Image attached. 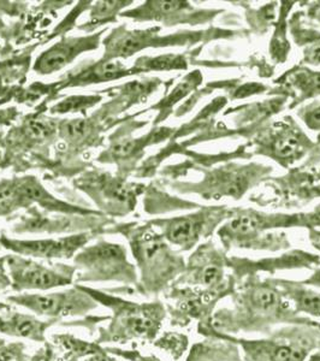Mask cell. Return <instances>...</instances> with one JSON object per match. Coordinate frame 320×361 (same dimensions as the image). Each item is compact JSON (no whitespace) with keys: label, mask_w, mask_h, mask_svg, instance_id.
<instances>
[{"label":"cell","mask_w":320,"mask_h":361,"mask_svg":"<svg viewBox=\"0 0 320 361\" xmlns=\"http://www.w3.org/2000/svg\"><path fill=\"white\" fill-rule=\"evenodd\" d=\"M85 361H118L115 357H112L110 353H107L106 349L101 348L97 353L92 354L87 357Z\"/></svg>","instance_id":"obj_29"},{"label":"cell","mask_w":320,"mask_h":361,"mask_svg":"<svg viewBox=\"0 0 320 361\" xmlns=\"http://www.w3.org/2000/svg\"><path fill=\"white\" fill-rule=\"evenodd\" d=\"M100 100H101V97H99V95H78V97L74 95V97H70L52 107V112H56V114L81 112L82 110L90 109L95 104H98Z\"/></svg>","instance_id":"obj_21"},{"label":"cell","mask_w":320,"mask_h":361,"mask_svg":"<svg viewBox=\"0 0 320 361\" xmlns=\"http://www.w3.org/2000/svg\"><path fill=\"white\" fill-rule=\"evenodd\" d=\"M272 281L296 312L308 318H320V293L296 281L278 279Z\"/></svg>","instance_id":"obj_17"},{"label":"cell","mask_w":320,"mask_h":361,"mask_svg":"<svg viewBox=\"0 0 320 361\" xmlns=\"http://www.w3.org/2000/svg\"><path fill=\"white\" fill-rule=\"evenodd\" d=\"M6 302L27 308L35 316L58 320L68 317L87 316L99 306L98 302L78 284L64 292L8 296Z\"/></svg>","instance_id":"obj_8"},{"label":"cell","mask_w":320,"mask_h":361,"mask_svg":"<svg viewBox=\"0 0 320 361\" xmlns=\"http://www.w3.org/2000/svg\"><path fill=\"white\" fill-rule=\"evenodd\" d=\"M8 288H11V279L6 267V257H3L0 258V293L5 292Z\"/></svg>","instance_id":"obj_27"},{"label":"cell","mask_w":320,"mask_h":361,"mask_svg":"<svg viewBox=\"0 0 320 361\" xmlns=\"http://www.w3.org/2000/svg\"><path fill=\"white\" fill-rule=\"evenodd\" d=\"M98 231H87L81 234L70 235L64 238H42V240H20L0 238V246L10 250L13 255H22L25 258L37 259H71L78 255L87 243L97 236Z\"/></svg>","instance_id":"obj_9"},{"label":"cell","mask_w":320,"mask_h":361,"mask_svg":"<svg viewBox=\"0 0 320 361\" xmlns=\"http://www.w3.org/2000/svg\"><path fill=\"white\" fill-rule=\"evenodd\" d=\"M6 305L8 304H3V302H0V310H1V308H4Z\"/></svg>","instance_id":"obj_35"},{"label":"cell","mask_w":320,"mask_h":361,"mask_svg":"<svg viewBox=\"0 0 320 361\" xmlns=\"http://www.w3.org/2000/svg\"><path fill=\"white\" fill-rule=\"evenodd\" d=\"M236 283L238 281L234 276H231L221 287L212 289L171 286L164 294L170 301L166 310L171 316V323L178 326H185L193 320L204 323L211 319L218 302L234 294L238 287Z\"/></svg>","instance_id":"obj_6"},{"label":"cell","mask_w":320,"mask_h":361,"mask_svg":"<svg viewBox=\"0 0 320 361\" xmlns=\"http://www.w3.org/2000/svg\"><path fill=\"white\" fill-rule=\"evenodd\" d=\"M299 137L290 132L281 134L275 141V151L283 158L294 156L299 151Z\"/></svg>","instance_id":"obj_23"},{"label":"cell","mask_w":320,"mask_h":361,"mask_svg":"<svg viewBox=\"0 0 320 361\" xmlns=\"http://www.w3.org/2000/svg\"><path fill=\"white\" fill-rule=\"evenodd\" d=\"M163 230L161 236L171 245L188 250L195 246L205 233V221L202 216L176 218L171 221L156 223Z\"/></svg>","instance_id":"obj_16"},{"label":"cell","mask_w":320,"mask_h":361,"mask_svg":"<svg viewBox=\"0 0 320 361\" xmlns=\"http://www.w3.org/2000/svg\"><path fill=\"white\" fill-rule=\"evenodd\" d=\"M78 267L75 283L116 282L135 289L139 277L128 259L125 247L119 243L98 240L94 245L83 247L74 257Z\"/></svg>","instance_id":"obj_5"},{"label":"cell","mask_w":320,"mask_h":361,"mask_svg":"<svg viewBox=\"0 0 320 361\" xmlns=\"http://www.w3.org/2000/svg\"><path fill=\"white\" fill-rule=\"evenodd\" d=\"M301 283L308 287H316L320 288V269L314 271L312 276H309L308 279H304V281H300Z\"/></svg>","instance_id":"obj_30"},{"label":"cell","mask_w":320,"mask_h":361,"mask_svg":"<svg viewBox=\"0 0 320 361\" xmlns=\"http://www.w3.org/2000/svg\"><path fill=\"white\" fill-rule=\"evenodd\" d=\"M187 337L177 334H168L160 340L156 341V345L160 348L168 350L173 357H178L183 354V350L187 348Z\"/></svg>","instance_id":"obj_24"},{"label":"cell","mask_w":320,"mask_h":361,"mask_svg":"<svg viewBox=\"0 0 320 361\" xmlns=\"http://www.w3.org/2000/svg\"><path fill=\"white\" fill-rule=\"evenodd\" d=\"M307 361H320V348L314 350V352L308 357Z\"/></svg>","instance_id":"obj_34"},{"label":"cell","mask_w":320,"mask_h":361,"mask_svg":"<svg viewBox=\"0 0 320 361\" xmlns=\"http://www.w3.org/2000/svg\"><path fill=\"white\" fill-rule=\"evenodd\" d=\"M320 263L319 257L316 255H308L304 252H293L289 255H284L283 257L275 259H265L260 262H247V260H240L234 259L231 265L235 271L234 279L236 281L243 279L245 276H253L260 271H273L279 270H292V269H309L313 265Z\"/></svg>","instance_id":"obj_15"},{"label":"cell","mask_w":320,"mask_h":361,"mask_svg":"<svg viewBox=\"0 0 320 361\" xmlns=\"http://www.w3.org/2000/svg\"><path fill=\"white\" fill-rule=\"evenodd\" d=\"M224 335L238 345L243 361H307L320 348V325H284L257 340Z\"/></svg>","instance_id":"obj_4"},{"label":"cell","mask_w":320,"mask_h":361,"mask_svg":"<svg viewBox=\"0 0 320 361\" xmlns=\"http://www.w3.org/2000/svg\"><path fill=\"white\" fill-rule=\"evenodd\" d=\"M0 311V334L34 342H46L47 330L61 323L58 319L40 320L33 314L17 312L8 304Z\"/></svg>","instance_id":"obj_14"},{"label":"cell","mask_w":320,"mask_h":361,"mask_svg":"<svg viewBox=\"0 0 320 361\" xmlns=\"http://www.w3.org/2000/svg\"><path fill=\"white\" fill-rule=\"evenodd\" d=\"M133 70L127 68L118 61H100L93 66H88L85 69L74 71L68 75L63 87L87 86L92 83L106 82L117 78L132 74Z\"/></svg>","instance_id":"obj_18"},{"label":"cell","mask_w":320,"mask_h":361,"mask_svg":"<svg viewBox=\"0 0 320 361\" xmlns=\"http://www.w3.org/2000/svg\"><path fill=\"white\" fill-rule=\"evenodd\" d=\"M103 226V223L97 219L78 214L74 218L66 216H52L42 214L40 212H32L22 218L21 222L13 226L15 234H81L90 230Z\"/></svg>","instance_id":"obj_12"},{"label":"cell","mask_w":320,"mask_h":361,"mask_svg":"<svg viewBox=\"0 0 320 361\" xmlns=\"http://www.w3.org/2000/svg\"><path fill=\"white\" fill-rule=\"evenodd\" d=\"M304 224L312 226H320V209H316L313 214L304 218Z\"/></svg>","instance_id":"obj_31"},{"label":"cell","mask_w":320,"mask_h":361,"mask_svg":"<svg viewBox=\"0 0 320 361\" xmlns=\"http://www.w3.org/2000/svg\"><path fill=\"white\" fill-rule=\"evenodd\" d=\"M309 240H311L313 247L320 250V230H311L309 231Z\"/></svg>","instance_id":"obj_32"},{"label":"cell","mask_w":320,"mask_h":361,"mask_svg":"<svg viewBox=\"0 0 320 361\" xmlns=\"http://www.w3.org/2000/svg\"><path fill=\"white\" fill-rule=\"evenodd\" d=\"M306 123L313 129H320V105L306 114Z\"/></svg>","instance_id":"obj_28"},{"label":"cell","mask_w":320,"mask_h":361,"mask_svg":"<svg viewBox=\"0 0 320 361\" xmlns=\"http://www.w3.org/2000/svg\"><path fill=\"white\" fill-rule=\"evenodd\" d=\"M80 187L112 216L129 214L135 205V194L132 187L109 175L86 177V180H81Z\"/></svg>","instance_id":"obj_11"},{"label":"cell","mask_w":320,"mask_h":361,"mask_svg":"<svg viewBox=\"0 0 320 361\" xmlns=\"http://www.w3.org/2000/svg\"><path fill=\"white\" fill-rule=\"evenodd\" d=\"M127 238L139 267L135 292L156 298L173 286L185 272V260L168 246L166 240L149 226H122L116 230Z\"/></svg>","instance_id":"obj_3"},{"label":"cell","mask_w":320,"mask_h":361,"mask_svg":"<svg viewBox=\"0 0 320 361\" xmlns=\"http://www.w3.org/2000/svg\"><path fill=\"white\" fill-rule=\"evenodd\" d=\"M228 263L222 255L212 247L204 246L194 253L185 270L173 286L212 289L226 283V267Z\"/></svg>","instance_id":"obj_10"},{"label":"cell","mask_w":320,"mask_h":361,"mask_svg":"<svg viewBox=\"0 0 320 361\" xmlns=\"http://www.w3.org/2000/svg\"><path fill=\"white\" fill-rule=\"evenodd\" d=\"M6 257V267L11 279L13 292L21 293L28 290L46 292L54 288L66 287L75 282L78 267L66 264L37 263L32 258L22 255H10Z\"/></svg>","instance_id":"obj_7"},{"label":"cell","mask_w":320,"mask_h":361,"mask_svg":"<svg viewBox=\"0 0 320 361\" xmlns=\"http://www.w3.org/2000/svg\"><path fill=\"white\" fill-rule=\"evenodd\" d=\"M185 62L176 56H161L156 58H141L133 68V73L148 71V70H170L182 68Z\"/></svg>","instance_id":"obj_20"},{"label":"cell","mask_w":320,"mask_h":361,"mask_svg":"<svg viewBox=\"0 0 320 361\" xmlns=\"http://www.w3.org/2000/svg\"><path fill=\"white\" fill-rule=\"evenodd\" d=\"M78 286L99 305H103L112 312L106 328L99 329V336L95 341L97 345H124L133 340L153 342L159 335L160 329L168 316L166 306L160 300L140 304L107 290H100L85 284Z\"/></svg>","instance_id":"obj_2"},{"label":"cell","mask_w":320,"mask_h":361,"mask_svg":"<svg viewBox=\"0 0 320 361\" xmlns=\"http://www.w3.org/2000/svg\"><path fill=\"white\" fill-rule=\"evenodd\" d=\"M101 34L88 35V37H64L56 45L49 47L44 54H40L34 64L37 74L51 75L64 69L74 62L80 54L98 49L99 39Z\"/></svg>","instance_id":"obj_13"},{"label":"cell","mask_w":320,"mask_h":361,"mask_svg":"<svg viewBox=\"0 0 320 361\" xmlns=\"http://www.w3.org/2000/svg\"><path fill=\"white\" fill-rule=\"evenodd\" d=\"M296 83L301 90L307 92L309 94L320 93V74L314 73H302L296 78Z\"/></svg>","instance_id":"obj_26"},{"label":"cell","mask_w":320,"mask_h":361,"mask_svg":"<svg viewBox=\"0 0 320 361\" xmlns=\"http://www.w3.org/2000/svg\"><path fill=\"white\" fill-rule=\"evenodd\" d=\"M61 135L69 142H80L92 130V124L86 119H69L61 124Z\"/></svg>","instance_id":"obj_22"},{"label":"cell","mask_w":320,"mask_h":361,"mask_svg":"<svg viewBox=\"0 0 320 361\" xmlns=\"http://www.w3.org/2000/svg\"><path fill=\"white\" fill-rule=\"evenodd\" d=\"M4 342V340H0V361H29L23 343L5 345Z\"/></svg>","instance_id":"obj_25"},{"label":"cell","mask_w":320,"mask_h":361,"mask_svg":"<svg viewBox=\"0 0 320 361\" xmlns=\"http://www.w3.org/2000/svg\"><path fill=\"white\" fill-rule=\"evenodd\" d=\"M233 307L218 310L209 319L219 333L236 336L238 334H261L267 336L277 325H312L319 322L301 316L284 298L272 279L248 276L231 295Z\"/></svg>","instance_id":"obj_1"},{"label":"cell","mask_w":320,"mask_h":361,"mask_svg":"<svg viewBox=\"0 0 320 361\" xmlns=\"http://www.w3.org/2000/svg\"><path fill=\"white\" fill-rule=\"evenodd\" d=\"M127 1H99L93 5L91 13H90V21L87 22L86 25L80 27V29L92 32L99 25H106L107 22H115L116 16L118 15L122 8H125Z\"/></svg>","instance_id":"obj_19"},{"label":"cell","mask_w":320,"mask_h":361,"mask_svg":"<svg viewBox=\"0 0 320 361\" xmlns=\"http://www.w3.org/2000/svg\"><path fill=\"white\" fill-rule=\"evenodd\" d=\"M308 59L313 64H320V45L316 46L314 49H311V54H309Z\"/></svg>","instance_id":"obj_33"}]
</instances>
